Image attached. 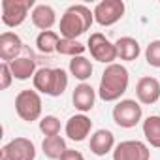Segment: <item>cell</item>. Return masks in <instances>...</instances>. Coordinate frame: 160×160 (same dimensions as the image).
I'll use <instances>...</instances> for the list:
<instances>
[{"mask_svg":"<svg viewBox=\"0 0 160 160\" xmlns=\"http://www.w3.org/2000/svg\"><path fill=\"white\" fill-rule=\"evenodd\" d=\"M128 85H130L128 70L122 64H119V62L109 64L102 72L100 87H98V96L104 102H119L121 96L128 91Z\"/></svg>","mask_w":160,"mask_h":160,"instance_id":"cell-1","label":"cell"},{"mask_svg":"<svg viewBox=\"0 0 160 160\" xmlns=\"http://www.w3.org/2000/svg\"><path fill=\"white\" fill-rule=\"evenodd\" d=\"M92 23H94V13L91 12V8H87L85 4H73L62 13L58 30L62 38L77 40L92 27Z\"/></svg>","mask_w":160,"mask_h":160,"instance_id":"cell-2","label":"cell"},{"mask_svg":"<svg viewBox=\"0 0 160 160\" xmlns=\"http://www.w3.org/2000/svg\"><path fill=\"white\" fill-rule=\"evenodd\" d=\"M34 89L47 96H62L68 89V73L62 68H40L32 77Z\"/></svg>","mask_w":160,"mask_h":160,"instance_id":"cell-3","label":"cell"},{"mask_svg":"<svg viewBox=\"0 0 160 160\" xmlns=\"http://www.w3.org/2000/svg\"><path fill=\"white\" fill-rule=\"evenodd\" d=\"M15 111L25 122H34L42 117V96L36 89H25L15 96Z\"/></svg>","mask_w":160,"mask_h":160,"instance_id":"cell-4","label":"cell"},{"mask_svg":"<svg viewBox=\"0 0 160 160\" xmlns=\"http://www.w3.org/2000/svg\"><path fill=\"white\" fill-rule=\"evenodd\" d=\"M2 23L10 28H15L25 23L28 12L36 8L34 0H2Z\"/></svg>","mask_w":160,"mask_h":160,"instance_id":"cell-5","label":"cell"},{"mask_svg":"<svg viewBox=\"0 0 160 160\" xmlns=\"http://www.w3.org/2000/svg\"><path fill=\"white\" fill-rule=\"evenodd\" d=\"M113 121L117 126L121 128H134L141 117H143V109L139 106L138 100H132V98H124V100H119L117 106L113 108Z\"/></svg>","mask_w":160,"mask_h":160,"instance_id":"cell-6","label":"cell"},{"mask_svg":"<svg viewBox=\"0 0 160 160\" xmlns=\"http://www.w3.org/2000/svg\"><path fill=\"white\" fill-rule=\"evenodd\" d=\"M87 49L91 51V57L102 64H115L117 57V47L113 42H109L102 32H94L91 34L89 42H87Z\"/></svg>","mask_w":160,"mask_h":160,"instance_id":"cell-7","label":"cell"},{"mask_svg":"<svg viewBox=\"0 0 160 160\" xmlns=\"http://www.w3.org/2000/svg\"><path fill=\"white\" fill-rule=\"evenodd\" d=\"M0 160H36V145L28 138H13L0 149Z\"/></svg>","mask_w":160,"mask_h":160,"instance_id":"cell-8","label":"cell"},{"mask_svg":"<svg viewBox=\"0 0 160 160\" xmlns=\"http://www.w3.org/2000/svg\"><path fill=\"white\" fill-rule=\"evenodd\" d=\"M124 10L126 6L122 0H102L94 6L92 13H94V21L100 27H111L122 19Z\"/></svg>","mask_w":160,"mask_h":160,"instance_id":"cell-9","label":"cell"},{"mask_svg":"<svg viewBox=\"0 0 160 160\" xmlns=\"http://www.w3.org/2000/svg\"><path fill=\"white\" fill-rule=\"evenodd\" d=\"M113 160H151L149 145L138 139H126L115 145Z\"/></svg>","mask_w":160,"mask_h":160,"instance_id":"cell-10","label":"cell"},{"mask_svg":"<svg viewBox=\"0 0 160 160\" xmlns=\"http://www.w3.org/2000/svg\"><path fill=\"white\" fill-rule=\"evenodd\" d=\"M136 96H138V102L143 106L156 104L160 100V81L151 75L141 77L136 85Z\"/></svg>","mask_w":160,"mask_h":160,"instance_id":"cell-11","label":"cell"},{"mask_svg":"<svg viewBox=\"0 0 160 160\" xmlns=\"http://www.w3.org/2000/svg\"><path fill=\"white\" fill-rule=\"evenodd\" d=\"M91 130H92V121L85 113L72 115L64 126V132L72 141H85L87 136L91 134Z\"/></svg>","mask_w":160,"mask_h":160,"instance_id":"cell-12","label":"cell"},{"mask_svg":"<svg viewBox=\"0 0 160 160\" xmlns=\"http://www.w3.org/2000/svg\"><path fill=\"white\" fill-rule=\"evenodd\" d=\"M21 51H23V40L15 32L6 30L0 34V60L2 62H12L19 58Z\"/></svg>","mask_w":160,"mask_h":160,"instance_id":"cell-13","label":"cell"},{"mask_svg":"<svg viewBox=\"0 0 160 160\" xmlns=\"http://www.w3.org/2000/svg\"><path fill=\"white\" fill-rule=\"evenodd\" d=\"M96 102V91L89 83H79L72 92V104L79 113H89L92 111Z\"/></svg>","mask_w":160,"mask_h":160,"instance_id":"cell-14","label":"cell"},{"mask_svg":"<svg viewBox=\"0 0 160 160\" xmlns=\"http://www.w3.org/2000/svg\"><path fill=\"white\" fill-rule=\"evenodd\" d=\"M89 149H91V152L96 154V156H106L108 152H113V149H115V136H113V132L108 130V128L96 130V132L91 136Z\"/></svg>","mask_w":160,"mask_h":160,"instance_id":"cell-15","label":"cell"},{"mask_svg":"<svg viewBox=\"0 0 160 160\" xmlns=\"http://www.w3.org/2000/svg\"><path fill=\"white\" fill-rule=\"evenodd\" d=\"M30 19L36 28L45 32V30H51L53 25L57 23V12L49 4H36V8L30 12Z\"/></svg>","mask_w":160,"mask_h":160,"instance_id":"cell-16","label":"cell"},{"mask_svg":"<svg viewBox=\"0 0 160 160\" xmlns=\"http://www.w3.org/2000/svg\"><path fill=\"white\" fill-rule=\"evenodd\" d=\"M8 64H10V70L13 73V79H19V81H27V79L34 77L36 72H38L36 70V60L32 57H19V58L12 60Z\"/></svg>","mask_w":160,"mask_h":160,"instance_id":"cell-17","label":"cell"},{"mask_svg":"<svg viewBox=\"0 0 160 160\" xmlns=\"http://www.w3.org/2000/svg\"><path fill=\"white\" fill-rule=\"evenodd\" d=\"M115 47H117V57L124 62H132L136 60L139 55H141V47H139V42L132 36H122L115 42Z\"/></svg>","mask_w":160,"mask_h":160,"instance_id":"cell-18","label":"cell"},{"mask_svg":"<svg viewBox=\"0 0 160 160\" xmlns=\"http://www.w3.org/2000/svg\"><path fill=\"white\" fill-rule=\"evenodd\" d=\"M68 70H70V73L77 79V81H81V83H85L87 79H91V75H92V72H94L92 62H91L85 55L70 58V66H68Z\"/></svg>","mask_w":160,"mask_h":160,"instance_id":"cell-19","label":"cell"},{"mask_svg":"<svg viewBox=\"0 0 160 160\" xmlns=\"http://www.w3.org/2000/svg\"><path fill=\"white\" fill-rule=\"evenodd\" d=\"M42 151L47 158L51 160H60V156L68 151L66 147V139L62 136H51V138H45L43 143H42Z\"/></svg>","mask_w":160,"mask_h":160,"instance_id":"cell-20","label":"cell"},{"mask_svg":"<svg viewBox=\"0 0 160 160\" xmlns=\"http://www.w3.org/2000/svg\"><path fill=\"white\" fill-rule=\"evenodd\" d=\"M143 136L151 147L160 149V115H149L143 121Z\"/></svg>","mask_w":160,"mask_h":160,"instance_id":"cell-21","label":"cell"},{"mask_svg":"<svg viewBox=\"0 0 160 160\" xmlns=\"http://www.w3.org/2000/svg\"><path fill=\"white\" fill-rule=\"evenodd\" d=\"M60 42V34L55 32V30H45V32H40L38 38H36V47L40 53H55L57 51V45Z\"/></svg>","mask_w":160,"mask_h":160,"instance_id":"cell-22","label":"cell"},{"mask_svg":"<svg viewBox=\"0 0 160 160\" xmlns=\"http://www.w3.org/2000/svg\"><path fill=\"white\" fill-rule=\"evenodd\" d=\"M87 51V45H83L81 42H77V40H66V38H60L58 45H57V53L64 55V57H81L83 53Z\"/></svg>","mask_w":160,"mask_h":160,"instance_id":"cell-23","label":"cell"},{"mask_svg":"<svg viewBox=\"0 0 160 160\" xmlns=\"http://www.w3.org/2000/svg\"><path fill=\"white\" fill-rule=\"evenodd\" d=\"M40 130L45 138L58 136L60 134V121L55 115H45V117L40 119Z\"/></svg>","mask_w":160,"mask_h":160,"instance_id":"cell-24","label":"cell"},{"mask_svg":"<svg viewBox=\"0 0 160 160\" xmlns=\"http://www.w3.org/2000/svg\"><path fill=\"white\" fill-rule=\"evenodd\" d=\"M145 60L152 68H160V40H152L145 49Z\"/></svg>","mask_w":160,"mask_h":160,"instance_id":"cell-25","label":"cell"},{"mask_svg":"<svg viewBox=\"0 0 160 160\" xmlns=\"http://www.w3.org/2000/svg\"><path fill=\"white\" fill-rule=\"evenodd\" d=\"M12 81H13V73L10 70V64L2 62V64H0V89H2V91L10 89Z\"/></svg>","mask_w":160,"mask_h":160,"instance_id":"cell-26","label":"cell"},{"mask_svg":"<svg viewBox=\"0 0 160 160\" xmlns=\"http://www.w3.org/2000/svg\"><path fill=\"white\" fill-rule=\"evenodd\" d=\"M60 160H85V156L79 152V151H75V149H68V151L60 156Z\"/></svg>","mask_w":160,"mask_h":160,"instance_id":"cell-27","label":"cell"}]
</instances>
